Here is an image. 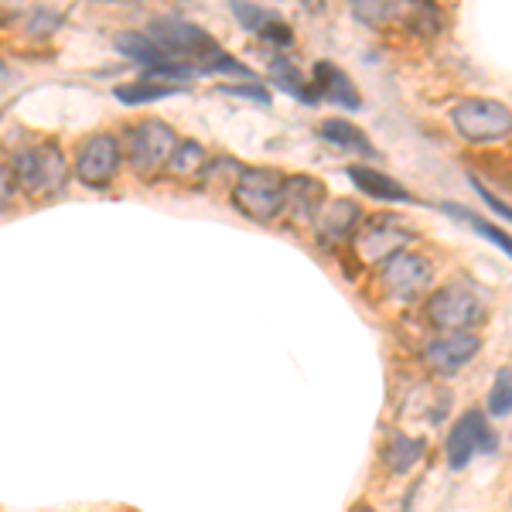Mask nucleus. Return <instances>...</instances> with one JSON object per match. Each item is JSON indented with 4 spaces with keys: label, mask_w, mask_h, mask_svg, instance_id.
I'll list each match as a JSON object with an SVG mask.
<instances>
[{
    "label": "nucleus",
    "mask_w": 512,
    "mask_h": 512,
    "mask_svg": "<svg viewBox=\"0 0 512 512\" xmlns=\"http://www.w3.org/2000/svg\"><path fill=\"white\" fill-rule=\"evenodd\" d=\"M451 123L468 144H495L512 134V110L499 99L468 96L451 106Z\"/></svg>",
    "instance_id": "1"
},
{
    "label": "nucleus",
    "mask_w": 512,
    "mask_h": 512,
    "mask_svg": "<svg viewBox=\"0 0 512 512\" xmlns=\"http://www.w3.org/2000/svg\"><path fill=\"white\" fill-rule=\"evenodd\" d=\"M14 178H18V188L35 198H48L59 195L69 181V161H65L59 144H38L28 147L24 154H18L14 161Z\"/></svg>",
    "instance_id": "2"
},
{
    "label": "nucleus",
    "mask_w": 512,
    "mask_h": 512,
    "mask_svg": "<svg viewBox=\"0 0 512 512\" xmlns=\"http://www.w3.org/2000/svg\"><path fill=\"white\" fill-rule=\"evenodd\" d=\"M233 205L253 222H270L284 209V178L270 168H243L233 188Z\"/></svg>",
    "instance_id": "3"
},
{
    "label": "nucleus",
    "mask_w": 512,
    "mask_h": 512,
    "mask_svg": "<svg viewBox=\"0 0 512 512\" xmlns=\"http://www.w3.org/2000/svg\"><path fill=\"white\" fill-rule=\"evenodd\" d=\"M482 315H485L482 297L472 291V284H461V280L437 287L431 301H427V318H431V325L444 328V332H465Z\"/></svg>",
    "instance_id": "4"
},
{
    "label": "nucleus",
    "mask_w": 512,
    "mask_h": 512,
    "mask_svg": "<svg viewBox=\"0 0 512 512\" xmlns=\"http://www.w3.org/2000/svg\"><path fill=\"white\" fill-rule=\"evenodd\" d=\"M178 147L175 130L164 120H140L127 134V161L137 175H154L158 168L171 161Z\"/></svg>",
    "instance_id": "5"
},
{
    "label": "nucleus",
    "mask_w": 512,
    "mask_h": 512,
    "mask_svg": "<svg viewBox=\"0 0 512 512\" xmlns=\"http://www.w3.org/2000/svg\"><path fill=\"white\" fill-rule=\"evenodd\" d=\"M431 263L417 253H396L379 267V280H383L386 294L396 297V301H414L417 294H424L431 287Z\"/></svg>",
    "instance_id": "6"
},
{
    "label": "nucleus",
    "mask_w": 512,
    "mask_h": 512,
    "mask_svg": "<svg viewBox=\"0 0 512 512\" xmlns=\"http://www.w3.org/2000/svg\"><path fill=\"white\" fill-rule=\"evenodd\" d=\"M414 243V233L407 226H400V219L379 216L369 219L366 226H359L355 233V250L366 263H386L390 256L403 253V246Z\"/></svg>",
    "instance_id": "7"
},
{
    "label": "nucleus",
    "mask_w": 512,
    "mask_h": 512,
    "mask_svg": "<svg viewBox=\"0 0 512 512\" xmlns=\"http://www.w3.org/2000/svg\"><path fill=\"white\" fill-rule=\"evenodd\" d=\"M120 171V144L113 134H93L76 158V178L89 188H106Z\"/></svg>",
    "instance_id": "8"
},
{
    "label": "nucleus",
    "mask_w": 512,
    "mask_h": 512,
    "mask_svg": "<svg viewBox=\"0 0 512 512\" xmlns=\"http://www.w3.org/2000/svg\"><path fill=\"white\" fill-rule=\"evenodd\" d=\"M492 441L495 437L489 431V420H485L482 410H465L448 434V465L454 472H461V468H468V461H472L475 454L492 451L495 448Z\"/></svg>",
    "instance_id": "9"
},
{
    "label": "nucleus",
    "mask_w": 512,
    "mask_h": 512,
    "mask_svg": "<svg viewBox=\"0 0 512 512\" xmlns=\"http://www.w3.org/2000/svg\"><path fill=\"white\" fill-rule=\"evenodd\" d=\"M482 349V338L475 332H448L441 338H434L424 349V362L441 376H454L458 369H465Z\"/></svg>",
    "instance_id": "10"
},
{
    "label": "nucleus",
    "mask_w": 512,
    "mask_h": 512,
    "mask_svg": "<svg viewBox=\"0 0 512 512\" xmlns=\"http://www.w3.org/2000/svg\"><path fill=\"white\" fill-rule=\"evenodd\" d=\"M325 185L318 178L294 175L284 181V205L297 222H318L321 209H325Z\"/></svg>",
    "instance_id": "11"
},
{
    "label": "nucleus",
    "mask_w": 512,
    "mask_h": 512,
    "mask_svg": "<svg viewBox=\"0 0 512 512\" xmlns=\"http://www.w3.org/2000/svg\"><path fill=\"white\" fill-rule=\"evenodd\" d=\"M315 93H318V99L342 106V110H359V106H362L355 82H352L349 76H345L342 69H335L332 62L315 65Z\"/></svg>",
    "instance_id": "12"
},
{
    "label": "nucleus",
    "mask_w": 512,
    "mask_h": 512,
    "mask_svg": "<svg viewBox=\"0 0 512 512\" xmlns=\"http://www.w3.org/2000/svg\"><path fill=\"white\" fill-rule=\"evenodd\" d=\"M345 175H349V181L362 195L379 198V202H414V195H410L407 188L396 185V181L390 175H383V171L366 168V164H352V168H345Z\"/></svg>",
    "instance_id": "13"
},
{
    "label": "nucleus",
    "mask_w": 512,
    "mask_h": 512,
    "mask_svg": "<svg viewBox=\"0 0 512 512\" xmlns=\"http://www.w3.org/2000/svg\"><path fill=\"white\" fill-rule=\"evenodd\" d=\"M113 45H117L120 55H127L130 62L144 65V69H158V65H168L175 62L168 52L154 41L151 35H144V31H120L117 38H113Z\"/></svg>",
    "instance_id": "14"
},
{
    "label": "nucleus",
    "mask_w": 512,
    "mask_h": 512,
    "mask_svg": "<svg viewBox=\"0 0 512 512\" xmlns=\"http://www.w3.org/2000/svg\"><path fill=\"white\" fill-rule=\"evenodd\" d=\"M359 222H362V212H359V205L349 202V198H335V202H328L318 216L321 233H325L328 239H349L352 233H359Z\"/></svg>",
    "instance_id": "15"
},
{
    "label": "nucleus",
    "mask_w": 512,
    "mask_h": 512,
    "mask_svg": "<svg viewBox=\"0 0 512 512\" xmlns=\"http://www.w3.org/2000/svg\"><path fill=\"white\" fill-rule=\"evenodd\" d=\"M318 134H321V140H328L332 147H338V151H352V154H362V158H376V147L369 144V137L362 134L355 123L342 120V117L325 120L318 127Z\"/></svg>",
    "instance_id": "16"
},
{
    "label": "nucleus",
    "mask_w": 512,
    "mask_h": 512,
    "mask_svg": "<svg viewBox=\"0 0 512 512\" xmlns=\"http://www.w3.org/2000/svg\"><path fill=\"white\" fill-rule=\"evenodd\" d=\"M420 458H424V441H420V437L390 434V441H386V448H383V465L390 468L393 475H407Z\"/></svg>",
    "instance_id": "17"
},
{
    "label": "nucleus",
    "mask_w": 512,
    "mask_h": 512,
    "mask_svg": "<svg viewBox=\"0 0 512 512\" xmlns=\"http://www.w3.org/2000/svg\"><path fill=\"white\" fill-rule=\"evenodd\" d=\"M270 82L284 89L287 96L301 99V103H318L315 86H311V82L294 69L291 59H274V62H270Z\"/></svg>",
    "instance_id": "18"
},
{
    "label": "nucleus",
    "mask_w": 512,
    "mask_h": 512,
    "mask_svg": "<svg viewBox=\"0 0 512 512\" xmlns=\"http://www.w3.org/2000/svg\"><path fill=\"white\" fill-rule=\"evenodd\" d=\"M441 209L448 212L451 219H461V222H465V226H472L478 236H485L492 246H499V250L506 253V256H512V236H509V233H502L499 226H492V222H485L482 216H475V212H472V209H465V205L444 202Z\"/></svg>",
    "instance_id": "19"
},
{
    "label": "nucleus",
    "mask_w": 512,
    "mask_h": 512,
    "mask_svg": "<svg viewBox=\"0 0 512 512\" xmlns=\"http://www.w3.org/2000/svg\"><path fill=\"white\" fill-rule=\"evenodd\" d=\"M178 86H164V82H130V86H117L113 89V96L120 99V103H130V106H140V103H158L164 96H175Z\"/></svg>",
    "instance_id": "20"
},
{
    "label": "nucleus",
    "mask_w": 512,
    "mask_h": 512,
    "mask_svg": "<svg viewBox=\"0 0 512 512\" xmlns=\"http://www.w3.org/2000/svg\"><path fill=\"white\" fill-rule=\"evenodd\" d=\"M168 168H171V175H178V178H195L198 171L205 168L202 144H195V140H178V147H175V154H171Z\"/></svg>",
    "instance_id": "21"
},
{
    "label": "nucleus",
    "mask_w": 512,
    "mask_h": 512,
    "mask_svg": "<svg viewBox=\"0 0 512 512\" xmlns=\"http://www.w3.org/2000/svg\"><path fill=\"white\" fill-rule=\"evenodd\" d=\"M489 414L492 417H506L512 414V369H499L489 393Z\"/></svg>",
    "instance_id": "22"
},
{
    "label": "nucleus",
    "mask_w": 512,
    "mask_h": 512,
    "mask_svg": "<svg viewBox=\"0 0 512 512\" xmlns=\"http://www.w3.org/2000/svg\"><path fill=\"white\" fill-rule=\"evenodd\" d=\"M233 14H236V21L243 24L246 31H256V35H260V31L274 21V14L263 11V7H256V4H233Z\"/></svg>",
    "instance_id": "23"
},
{
    "label": "nucleus",
    "mask_w": 512,
    "mask_h": 512,
    "mask_svg": "<svg viewBox=\"0 0 512 512\" xmlns=\"http://www.w3.org/2000/svg\"><path fill=\"white\" fill-rule=\"evenodd\" d=\"M396 7L393 4H369V0H359V4H352V14L359 21L366 24H383L386 18H393Z\"/></svg>",
    "instance_id": "24"
},
{
    "label": "nucleus",
    "mask_w": 512,
    "mask_h": 512,
    "mask_svg": "<svg viewBox=\"0 0 512 512\" xmlns=\"http://www.w3.org/2000/svg\"><path fill=\"white\" fill-rule=\"evenodd\" d=\"M260 38H263V41H274V45H280V48H287V45L294 41V31L287 28L284 21H277V18H274V21L267 24V28L260 31Z\"/></svg>",
    "instance_id": "25"
},
{
    "label": "nucleus",
    "mask_w": 512,
    "mask_h": 512,
    "mask_svg": "<svg viewBox=\"0 0 512 512\" xmlns=\"http://www.w3.org/2000/svg\"><path fill=\"white\" fill-rule=\"evenodd\" d=\"M14 192H18V178H14V168L0 164V209L14 202Z\"/></svg>",
    "instance_id": "26"
},
{
    "label": "nucleus",
    "mask_w": 512,
    "mask_h": 512,
    "mask_svg": "<svg viewBox=\"0 0 512 512\" xmlns=\"http://www.w3.org/2000/svg\"><path fill=\"white\" fill-rule=\"evenodd\" d=\"M472 188H475L478 195H482V202L489 205V209L495 212V216H502V219H509V222H512V205H506V202H502V198H495L492 192H485L482 181H478V178H472Z\"/></svg>",
    "instance_id": "27"
},
{
    "label": "nucleus",
    "mask_w": 512,
    "mask_h": 512,
    "mask_svg": "<svg viewBox=\"0 0 512 512\" xmlns=\"http://www.w3.org/2000/svg\"><path fill=\"white\" fill-rule=\"evenodd\" d=\"M222 93H233V96H250L256 103H270V93L263 86H256V82H243V86H222Z\"/></svg>",
    "instance_id": "28"
},
{
    "label": "nucleus",
    "mask_w": 512,
    "mask_h": 512,
    "mask_svg": "<svg viewBox=\"0 0 512 512\" xmlns=\"http://www.w3.org/2000/svg\"><path fill=\"white\" fill-rule=\"evenodd\" d=\"M55 28H59V14H48V11H35V18L28 24L31 35H52Z\"/></svg>",
    "instance_id": "29"
},
{
    "label": "nucleus",
    "mask_w": 512,
    "mask_h": 512,
    "mask_svg": "<svg viewBox=\"0 0 512 512\" xmlns=\"http://www.w3.org/2000/svg\"><path fill=\"white\" fill-rule=\"evenodd\" d=\"M352 512H376V509H373V506H355Z\"/></svg>",
    "instance_id": "30"
}]
</instances>
